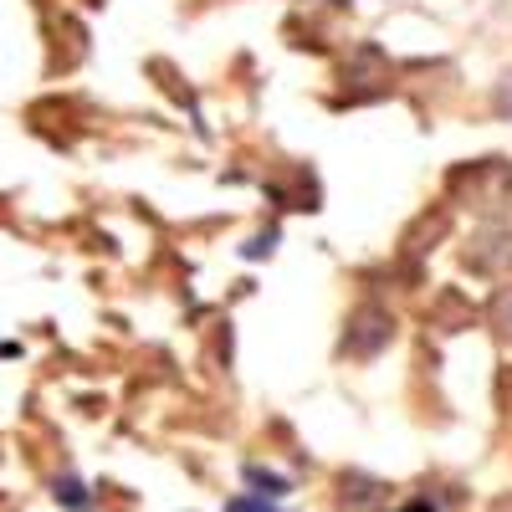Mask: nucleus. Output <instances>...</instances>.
Returning <instances> with one entry per match:
<instances>
[{
	"mask_svg": "<svg viewBox=\"0 0 512 512\" xmlns=\"http://www.w3.org/2000/svg\"><path fill=\"white\" fill-rule=\"evenodd\" d=\"M226 512H277V507H272L267 497H236V502H231Z\"/></svg>",
	"mask_w": 512,
	"mask_h": 512,
	"instance_id": "obj_1",
	"label": "nucleus"
}]
</instances>
